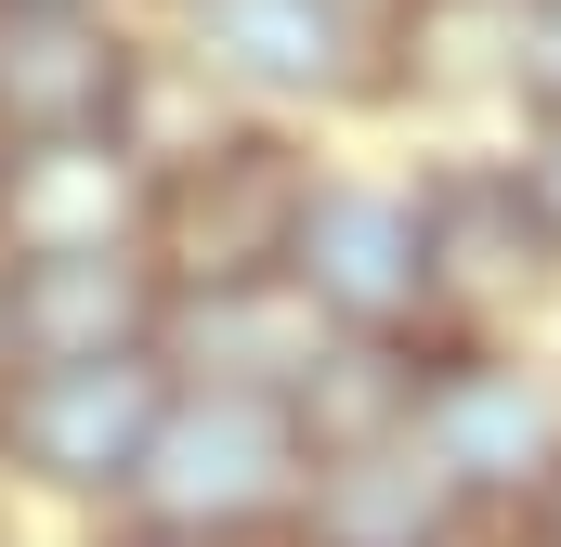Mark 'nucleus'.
<instances>
[{
	"mask_svg": "<svg viewBox=\"0 0 561 547\" xmlns=\"http://www.w3.org/2000/svg\"><path fill=\"white\" fill-rule=\"evenodd\" d=\"M313 131L287 118H209L196 143L157 156L144 196V261L170 300H236V287H287L300 261V209H313Z\"/></svg>",
	"mask_w": 561,
	"mask_h": 547,
	"instance_id": "1",
	"label": "nucleus"
},
{
	"mask_svg": "<svg viewBox=\"0 0 561 547\" xmlns=\"http://www.w3.org/2000/svg\"><path fill=\"white\" fill-rule=\"evenodd\" d=\"M300 482H313V443L287 392H222V379H170V417L144 443V482L118 522L183 547H287L300 535Z\"/></svg>",
	"mask_w": 561,
	"mask_h": 547,
	"instance_id": "2",
	"label": "nucleus"
},
{
	"mask_svg": "<svg viewBox=\"0 0 561 547\" xmlns=\"http://www.w3.org/2000/svg\"><path fill=\"white\" fill-rule=\"evenodd\" d=\"M287 287L313 300L327 339L444 352V287H431V196H419V170H327L313 209H300Z\"/></svg>",
	"mask_w": 561,
	"mask_h": 547,
	"instance_id": "3",
	"label": "nucleus"
},
{
	"mask_svg": "<svg viewBox=\"0 0 561 547\" xmlns=\"http://www.w3.org/2000/svg\"><path fill=\"white\" fill-rule=\"evenodd\" d=\"M419 456L457 482L470 522L523 535L536 496L561 482V379L523 339H444L419 365Z\"/></svg>",
	"mask_w": 561,
	"mask_h": 547,
	"instance_id": "4",
	"label": "nucleus"
},
{
	"mask_svg": "<svg viewBox=\"0 0 561 547\" xmlns=\"http://www.w3.org/2000/svg\"><path fill=\"white\" fill-rule=\"evenodd\" d=\"M170 26H183V66L209 92H236V118H287L300 131V118L405 92V66L327 0H170Z\"/></svg>",
	"mask_w": 561,
	"mask_h": 547,
	"instance_id": "5",
	"label": "nucleus"
},
{
	"mask_svg": "<svg viewBox=\"0 0 561 547\" xmlns=\"http://www.w3.org/2000/svg\"><path fill=\"white\" fill-rule=\"evenodd\" d=\"M170 417V365L157 352H105V365H0V469L79 509H131L144 443Z\"/></svg>",
	"mask_w": 561,
	"mask_h": 547,
	"instance_id": "6",
	"label": "nucleus"
},
{
	"mask_svg": "<svg viewBox=\"0 0 561 547\" xmlns=\"http://www.w3.org/2000/svg\"><path fill=\"white\" fill-rule=\"evenodd\" d=\"M144 79L157 66L118 26V0H0V156L131 131Z\"/></svg>",
	"mask_w": 561,
	"mask_h": 547,
	"instance_id": "7",
	"label": "nucleus"
},
{
	"mask_svg": "<svg viewBox=\"0 0 561 547\" xmlns=\"http://www.w3.org/2000/svg\"><path fill=\"white\" fill-rule=\"evenodd\" d=\"M431 196V287H444V339H510V313L549 287V235L523 222V196H510V170L496 156H444L419 170Z\"/></svg>",
	"mask_w": 561,
	"mask_h": 547,
	"instance_id": "8",
	"label": "nucleus"
},
{
	"mask_svg": "<svg viewBox=\"0 0 561 547\" xmlns=\"http://www.w3.org/2000/svg\"><path fill=\"white\" fill-rule=\"evenodd\" d=\"M144 196H157V143H26L0 156V261H66V248H144Z\"/></svg>",
	"mask_w": 561,
	"mask_h": 547,
	"instance_id": "9",
	"label": "nucleus"
},
{
	"mask_svg": "<svg viewBox=\"0 0 561 547\" xmlns=\"http://www.w3.org/2000/svg\"><path fill=\"white\" fill-rule=\"evenodd\" d=\"M0 313H13V365H105V352H157L170 339V287H157L144 248L13 261Z\"/></svg>",
	"mask_w": 561,
	"mask_h": 547,
	"instance_id": "10",
	"label": "nucleus"
},
{
	"mask_svg": "<svg viewBox=\"0 0 561 547\" xmlns=\"http://www.w3.org/2000/svg\"><path fill=\"white\" fill-rule=\"evenodd\" d=\"M444 535H470V509L419 456V430L366 443V456H313V482H300V547H444Z\"/></svg>",
	"mask_w": 561,
	"mask_h": 547,
	"instance_id": "11",
	"label": "nucleus"
},
{
	"mask_svg": "<svg viewBox=\"0 0 561 547\" xmlns=\"http://www.w3.org/2000/svg\"><path fill=\"white\" fill-rule=\"evenodd\" d=\"M419 365L431 352H405V339H327V352L300 365V392H287L300 443H313V456L405 443V430H419Z\"/></svg>",
	"mask_w": 561,
	"mask_h": 547,
	"instance_id": "12",
	"label": "nucleus"
},
{
	"mask_svg": "<svg viewBox=\"0 0 561 547\" xmlns=\"http://www.w3.org/2000/svg\"><path fill=\"white\" fill-rule=\"evenodd\" d=\"M496 170H510V196H523V222L549 235V261H561V105H536L523 131L496 143Z\"/></svg>",
	"mask_w": 561,
	"mask_h": 547,
	"instance_id": "13",
	"label": "nucleus"
},
{
	"mask_svg": "<svg viewBox=\"0 0 561 547\" xmlns=\"http://www.w3.org/2000/svg\"><path fill=\"white\" fill-rule=\"evenodd\" d=\"M510 53H496V79H510V105L536 118V105H561V0H536L523 26H496Z\"/></svg>",
	"mask_w": 561,
	"mask_h": 547,
	"instance_id": "14",
	"label": "nucleus"
},
{
	"mask_svg": "<svg viewBox=\"0 0 561 547\" xmlns=\"http://www.w3.org/2000/svg\"><path fill=\"white\" fill-rule=\"evenodd\" d=\"M327 13H353L392 66H419V39H431V13H444V0H327Z\"/></svg>",
	"mask_w": 561,
	"mask_h": 547,
	"instance_id": "15",
	"label": "nucleus"
},
{
	"mask_svg": "<svg viewBox=\"0 0 561 547\" xmlns=\"http://www.w3.org/2000/svg\"><path fill=\"white\" fill-rule=\"evenodd\" d=\"M523 547H561V482L536 496V522H523Z\"/></svg>",
	"mask_w": 561,
	"mask_h": 547,
	"instance_id": "16",
	"label": "nucleus"
},
{
	"mask_svg": "<svg viewBox=\"0 0 561 547\" xmlns=\"http://www.w3.org/2000/svg\"><path fill=\"white\" fill-rule=\"evenodd\" d=\"M444 13H483V26H523L536 0H444Z\"/></svg>",
	"mask_w": 561,
	"mask_h": 547,
	"instance_id": "17",
	"label": "nucleus"
},
{
	"mask_svg": "<svg viewBox=\"0 0 561 547\" xmlns=\"http://www.w3.org/2000/svg\"><path fill=\"white\" fill-rule=\"evenodd\" d=\"M444 547H523V535H496V522H470V535H444Z\"/></svg>",
	"mask_w": 561,
	"mask_h": 547,
	"instance_id": "18",
	"label": "nucleus"
},
{
	"mask_svg": "<svg viewBox=\"0 0 561 547\" xmlns=\"http://www.w3.org/2000/svg\"><path fill=\"white\" fill-rule=\"evenodd\" d=\"M105 547H183V535H144V522H118V535H105Z\"/></svg>",
	"mask_w": 561,
	"mask_h": 547,
	"instance_id": "19",
	"label": "nucleus"
},
{
	"mask_svg": "<svg viewBox=\"0 0 561 547\" xmlns=\"http://www.w3.org/2000/svg\"><path fill=\"white\" fill-rule=\"evenodd\" d=\"M0 287H13V261H0ZM0 365H13V313H0Z\"/></svg>",
	"mask_w": 561,
	"mask_h": 547,
	"instance_id": "20",
	"label": "nucleus"
},
{
	"mask_svg": "<svg viewBox=\"0 0 561 547\" xmlns=\"http://www.w3.org/2000/svg\"><path fill=\"white\" fill-rule=\"evenodd\" d=\"M287 547H300V535H287Z\"/></svg>",
	"mask_w": 561,
	"mask_h": 547,
	"instance_id": "21",
	"label": "nucleus"
},
{
	"mask_svg": "<svg viewBox=\"0 0 561 547\" xmlns=\"http://www.w3.org/2000/svg\"><path fill=\"white\" fill-rule=\"evenodd\" d=\"M0 547H13V535H0Z\"/></svg>",
	"mask_w": 561,
	"mask_h": 547,
	"instance_id": "22",
	"label": "nucleus"
}]
</instances>
